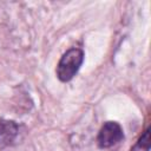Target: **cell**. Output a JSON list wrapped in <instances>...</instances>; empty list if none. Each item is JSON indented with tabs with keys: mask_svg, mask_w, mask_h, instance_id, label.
Returning a JSON list of instances; mask_svg holds the SVG:
<instances>
[{
	"mask_svg": "<svg viewBox=\"0 0 151 151\" xmlns=\"http://www.w3.org/2000/svg\"><path fill=\"white\" fill-rule=\"evenodd\" d=\"M124 139L123 127L117 122H106L97 136V143L100 149H110Z\"/></svg>",
	"mask_w": 151,
	"mask_h": 151,
	"instance_id": "2",
	"label": "cell"
},
{
	"mask_svg": "<svg viewBox=\"0 0 151 151\" xmlns=\"http://www.w3.org/2000/svg\"><path fill=\"white\" fill-rule=\"evenodd\" d=\"M130 151H150V127H147L142 133Z\"/></svg>",
	"mask_w": 151,
	"mask_h": 151,
	"instance_id": "4",
	"label": "cell"
},
{
	"mask_svg": "<svg viewBox=\"0 0 151 151\" xmlns=\"http://www.w3.org/2000/svg\"><path fill=\"white\" fill-rule=\"evenodd\" d=\"M84 61V52L80 48L73 47L67 50L60 58L57 65V77L60 81L67 83L74 78Z\"/></svg>",
	"mask_w": 151,
	"mask_h": 151,
	"instance_id": "1",
	"label": "cell"
},
{
	"mask_svg": "<svg viewBox=\"0 0 151 151\" xmlns=\"http://www.w3.org/2000/svg\"><path fill=\"white\" fill-rule=\"evenodd\" d=\"M19 127L13 120H0V146L11 145L17 138Z\"/></svg>",
	"mask_w": 151,
	"mask_h": 151,
	"instance_id": "3",
	"label": "cell"
}]
</instances>
